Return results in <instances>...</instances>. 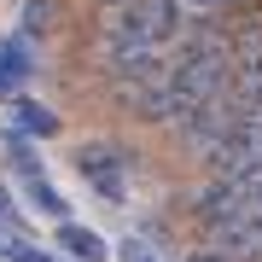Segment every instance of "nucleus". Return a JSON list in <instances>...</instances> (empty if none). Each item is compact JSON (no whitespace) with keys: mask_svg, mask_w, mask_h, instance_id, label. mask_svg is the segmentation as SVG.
I'll return each instance as SVG.
<instances>
[{"mask_svg":"<svg viewBox=\"0 0 262 262\" xmlns=\"http://www.w3.org/2000/svg\"><path fill=\"white\" fill-rule=\"evenodd\" d=\"M76 169L88 175V187L99 198H111V204L128 198V151L117 140H82L76 146Z\"/></svg>","mask_w":262,"mask_h":262,"instance_id":"obj_1","label":"nucleus"},{"mask_svg":"<svg viewBox=\"0 0 262 262\" xmlns=\"http://www.w3.org/2000/svg\"><path fill=\"white\" fill-rule=\"evenodd\" d=\"M24 82H35V47L12 29V35H0V105L18 99Z\"/></svg>","mask_w":262,"mask_h":262,"instance_id":"obj_2","label":"nucleus"},{"mask_svg":"<svg viewBox=\"0 0 262 262\" xmlns=\"http://www.w3.org/2000/svg\"><path fill=\"white\" fill-rule=\"evenodd\" d=\"M58 128H64V122H58L53 105H41V99H29V94L12 99V134H24V140H53Z\"/></svg>","mask_w":262,"mask_h":262,"instance_id":"obj_3","label":"nucleus"},{"mask_svg":"<svg viewBox=\"0 0 262 262\" xmlns=\"http://www.w3.org/2000/svg\"><path fill=\"white\" fill-rule=\"evenodd\" d=\"M58 256L64 262H111V245L82 222H58Z\"/></svg>","mask_w":262,"mask_h":262,"instance_id":"obj_4","label":"nucleus"},{"mask_svg":"<svg viewBox=\"0 0 262 262\" xmlns=\"http://www.w3.org/2000/svg\"><path fill=\"white\" fill-rule=\"evenodd\" d=\"M245 6H256V0H175V12H181V24L187 29H204V24H227L233 12Z\"/></svg>","mask_w":262,"mask_h":262,"instance_id":"obj_5","label":"nucleus"},{"mask_svg":"<svg viewBox=\"0 0 262 262\" xmlns=\"http://www.w3.org/2000/svg\"><path fill=\"white\" fill-rule=\"evenodd\" d=\"M58 24H64V6H58V0H24V24H18V35L35 47V41L58 35Z\"/></svg>","mask_w":262,"mask_h":262,"instance_id":"obj_6","label":"nucleus"},{"mask_svg":"<svg viewBox=\"0 0 262 262\" xmlns=\"http://www.w3.org/2000/svg\"><path fill=\"white\" fill-rule=\"evenodd\" d=\"M0 262H64V256L41 251V245H29V239H6V245H0Z\"/></svg>","mask_w":262,"mask_h":262,"instance_id":"obj_7","label":"nucleus"},{"mask_svg":"<svg viewBox=\"0 0 262 262\" xmlns=\"http://www.w3.org/2000/svg\"><path fill=\"white\" fill-rule=\"evenodd\" d=\"M117 262H163V256L151 251L146 239H122V245H117Z\"/></svg>","mask_w":262,"mask_h":262,"instance_id":"obj_8","label":"nucleus"},{"mask_svg":"<svg viewBox=\"0 0 262 262\" xmlns=\"http://www.w3.org/2000/svg\"><path fill=\"white\" fill-rule=\"evenodd\" d=\"M187 262H233V256H227V251H215V245H187Z\"/></svg>","mask_w":262,"mask_h":262,"instance_id":"obj_9","label":"nucleus"}]
</instances>
